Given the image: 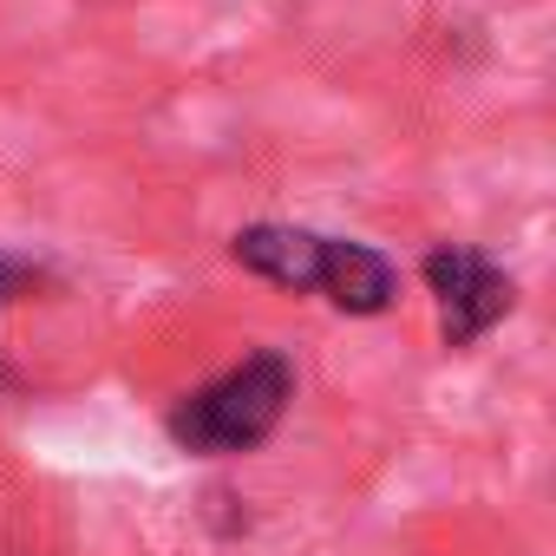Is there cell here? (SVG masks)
Wrapping results in <instances>:
<instances>
[{"instance_id":"obj_1","label":"cell","mask_w":556,"mask_h":556,"mask_svg":"<svg viewBox=\"0 0 556 556\" xmlns=\"http://www.w3.org/2000/svg\"><path fill=\"white\" fill-rule=\"evenodd\" d=\"M295 387H302V374H295V361H289L282 348H255V354H242L229 374H216L210 387L184 393V400L164 413V432H170V445L190 452V458H236V452H255L275 426L289 419Z\"/></svg>"},{"instance_id":"obj_2","label":"cell","mask_w":556,"mask_h":556,"mask_svg":"<svg viewBox=\"0 0 556 556\" xmlns=\"http://www.w3.org/2000/svg\"><path fill=\"white\" fill-rule=\"evenodd\" d=\"M426 289L439 302V334L445 348H478L510 308H517V282L471 242H439L426 262Z\"/></svg>"},{"instance_id":"obj_3","label":"cell","mask_w":556,"mask_h":556,"mask_svg":"<svg viewBox=\"0 0 556 556\" xmlns=\"http://www.w3.org/2000/svg\"><path fill=\"white\" fill-rule=\"evenodd\" d=\"M315 289L341 308V315H387L400 302V268L374 249V242H348V236H328L321 242V275Z\"/></svg>"},{"instance_id":"obj_4","label":"cell","mask_w":556,"mask_h":556,"mask_svg":"<svg viewBox=\"0 0 556 556\" xmlns=\"http://www.w3.org/2000/svg\"><path fill=\"white\" fill-rule=\"evenodd\" d=\"M321 242L315 229H295V223H249L229 236V255L262 275V282L275 289H315V275H321Z\"/></svg>"},{"instance_id":"obj_5","label":"cell","mask_w":556,"mask_h":556,"mask_svg":"<svg viewBox=\"0 0 556 556\" xmlns=\"http://www.w3.org/2000/svg\"><path fill=\"white\" fill-rule=\"evenodd\" d=\"M34 282H40V262H27V255H8V249H0V308L21 302Z\"/></svg>"}]
</instances>
